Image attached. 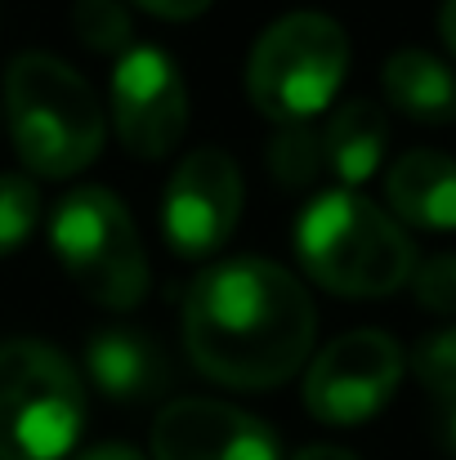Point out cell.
<instances>
[{"label":"cell","instance_id":"ffe728a7","mask_svg":"<svg viewBox=\"0 0 456 460\" xmlns=\"http://www.w3.org/2000/svg\"><path fill=\"white\" fill-rule=\"evenodd\" d=\"M135 4L152 18H165V22H188V18H201L210 9V0H135Z\"/></svg>","mask_w":456,"mask_h":460},{"label":"cell","instance_id":"d6986e66","mask_svg":"<svg viewBox=\"0 0 456 460\" xmlns=\"http://www.w3.org/2000/svg\"><path fill=\"white\" fill-rule=\"evenodd\" d=\"M416 300L430 313H456V255H434L416 269Z\"/></svg>","mask_w":456,"mask_h":460},{"label":"cell","instance_id":"2e32d148","mask_svg":"<svg viewBox=\"0 0 456 460\" xmlns=\"http://www.w3.org/2000/svg\"><path fill=\"white\" fill-rule=\"evenodd\" d=\"M40 219V192L27 174H0V260L27 246Z\"/></svg>","mask_w":456,"mask_h":460},{"label":"cell","instance_id":"8fae6325","mask_svg":"<svg viewBox=\"0 0 456 460\" xmlns=\"http://www.w3.org/2000/svg\"><path fill=\"white\" fill-rule=\"evenodd\" d=\"M85 371L112 402H148L165 385V358L144 331L103 326L85 344Z\"/></svg>","mask_w":456,"mask_h":460},{"label":"cell","instance_id":"6da1fadb","mask_svg":"<svg viewBox=\"0 0 456 460\" xmlns=\"http://www.w3.org/2000/svg\"><path fill=\"white\" fill-rule=\"evenodd\" d=\"M317 313L300 282L260 255L210 264L183 296V349L228 389H273L308 362Z\"/></svg>","mask_w":456,"mask_h":460},{"label":"cell","instance_id":"8992f818","mask_svg":"<svg viewBox=\"0 0 456 460\" xmlns=\"http://www.w3.org/2000/svg\"><path fill=\"white\" fill-rule=\"evenodd\" d=\"M49 242L67 278L94 305L126 313L148 296V255L130 210L108 188H72L49 219Z\"/></svg>","mask_w":456,"mask_h":460},{"label":"cell","instance_id":"603a6c76","mask_svg":"<svg viewBox=\"0 0 456 460\" xmlns=\"http://www.w3.org/2000/svg\"><path fill=\"white\" fill-rule=\"evenodd\" d=\"M81 460H144L135 447H121V443H108V447H94L90 456H81Z\"/></svg>","mask_w":456,"mask_h":460},{"label":"cell","instance_id":"5bb4252c","mask_svg":"<svg viewBox=\"0 0 456 460\" xmlns=\"http://www.w3.org/2000/svg\"><path fill=\"white\" fill-rule=\"evenodd\" d=\"M385 94L389 103L425 126L456 121V72L425 49H398L385 63Z\"/></svg>","mask_w":456,"mask_h":460},{"label":"cell","instance_id":"5b68a950","mask_svg":"<svg viewBox=\"0 0 456 460\" xmlns=\"http://www.w3.org/2000/svg\"><path fill=\"white\" fill-rule=\"evenodd\" d=\"M344 72V27L326 13H287L255 40L246 58V94L269 121L296 126L331 108Z\"/></svg>","mask_w":456,"mask_h":460},{"label":"cell","instance_id":"4fadbf2b","mask_svg":"<svg viewBox=\"0 0 456 460\" xmlns=\"http://www.w3.org/2000/svg\"><path fill=\"white\" fill-rule=\"evenodd\" d=\"M385 144H389V121L376 103L353 99L344 108L331 112V121L322 126V156H326V174H335L344 188L367 183L380 161H385Z\"/></svg>","mask_w":456,"mask_h":460},{"label":"cell","instance_id":"7402d4cb","mask_svg":"<svg viewBox=\"0 0 456 460\" xmlns=\"http://www.w3.org/2000/svg\"><path fill=\"white\" fill-rule=\"evenodd\" d=\"M439 31H443L448 49L456 54V0H443V9H439Z\"/></svg>","mask_w":456,"mask_h":460},{"label":"cell","instance_id":"e0dca14e","mask_svg":"<svg viewBox=\"0 0 456 460\" xmlns=\"http://www.w3.org/2000/svg\"><path fill=\"white\" fill-rule=\"evenodd\" d=\"M412 371H416V380H421L434 398L456 402V326L430 331V335L412 349Z\"/></svg>","mask_w":456,"mask_h":460},{"label":"cell","instance_id":"cb8c5ba5","mask_svg":"<svg viewBox=\"0 0 456 460\" xmlns=\"http://www.w3.org/2000/svg\"><path fill=\"white\" fill-rule=\"evenodd\" d=\"M443 447L456 456V402H448V411H443Z\"/></svg>","mask_w":456,"mask_h":460},{"label":"cell","instance_id":"7c38bea8","mask_svg":"<svg viewBox=\"0 0 456 460\" xmlns=\"http://www.w3.org/2000/svg\"><path fill=\"white\" fill-rule=\"evenodd\" d=\"M389 206L398 219L430 228V233H452L456 228V161L430 148L403 153L389 165L385 179Z\"/></svg>","mask_w":456,"mask_h":460},{"label":"cell","instance_id":"9a60e30c","mask_svg":"<svg viewBox=\"0 0 456 460\" xmlns=\"http://www.w3.org/2000/svg\"><path fill=\"white\" fill-rule=\"evenodd\" d=\"M269 170L282 188H308L317 183V174H326V156H322V130H313L308 121L282 126L269 144Z\"/></svg>","mask_w":456,"mask_h":460},{"label":"cell","instance_id":"277c9868","mask_svg":"<svg viewBox=\"0 0 456 460\" xmlns=\"http://www.w3.org/2000/svg\"><path fill=\"white\" fill-rule=\"evenodd\" d=\"M85 425V385L76 367L40 344H0V460H63Z\"/></svg>","mask_w":456,"mask_h":460},{"label":"cell","instance_id":"9c48e42d","mask_svg":"<svg viewBox=\"0 0 456 460\" xmlns=\"http://www.w3.org/2000/svg\"><path fill=\"white\" fill-rule=\"evenodd\" d=\"M112 126L126 153L156 161L188 126V90L179 63L156 45H126L112 67Z\"/></svg>","mask_w":456,"mask_h":460},{"label":"cell","instance_id":"7a4b0ae2","mask_svg":"<svg viewBox=\"0 0 456 460\" xmlns=\"http://www.w3.org/2000/svg\"><path fill=\"white\" fill-rule=\"evenodd\" d=\"M296 251L304 273L344 300L394 296L416 264L407 233L353 188L322 192L304 206Z\"/></svg>","mask_w":456,"mask_h":460},{"label":"cell","instance_id":"30bf717a","mask_svg":"<svg viewBox=\"0 0 456 460\" xmlns=\"http://www.w3.org/2000/svg\"><path fill=\"white\" fill-rule=\"evenodd\" d=\"M152 460H282V447L242 407L179 398L152 425Z\"/></svg>","mask_w":456,"mask_h":460},{"label":"cell","instance_id":"3957f363","mask_svg":"<svg viewBox=\"0 0 456 460\" xmlns=\"http://www.w3.org/2000/svg\"><path fill=\"white\" fill-rule=\"evenodd\" d=\"M4 112L22 165L40 179L81 174L103 148L94 90L54 54H18L4 72Z\"/></svg>","mask_w":456,"mask_h":460},{"label":"cell","instance_id":"ac0fdd59","mask_svg":"<svg viewBox=\"0 0 456 460\" xmlns=\"http://www.w3.org/2000/svg\"><path fill=\"white\" fill-rule=\"evenodd\" d=\"M72 27L85 49H121L130 40V18L117 0H76Z\"/></svg>","mask_w":456,"mask_h":460},{"label":"cell","instance_id":"44dd1931","mask_svg":"<svg viewBox=\"0 0 456 460\" xmlns=\"http://www.w3.org/2000/svg\"><path fill=\"white\" fill-rule=\"evenodd\" d=\"M296 460H358V456H353V452H344V447L317 443V447H304V452H296Z\"/></svg>","mask_w":456,"mask_h":460},{"label":"cell","instance_id":"ba28073f","mask_svg":"<svg viewBox=\"0 0 456 460\" xmlns=\"http://www.w3.org/2000/svg\"><path fill=\"white\" fill-rule=\"evenodd\" d=\"M242 174L224 148L188 153L161 197V233L179 260H210L237 228Z\"/></svg>","mask_w":456,"mask_h":460},{"label":"cell","instance_id":"52a82bcc","mask_svg":"<svg viewBox=\"0 0 456 460\" xmlns=\"http://www.w3.org/2000/svg\"><path fill=\"white\" fill-rule=\"evenodd\" d=\"M403 349L385 331H349L331 340L304 376V407L322 425L371 420L403 380Z\"/></svg>","mask_w":456,"mask_h":460}]
</instances>
